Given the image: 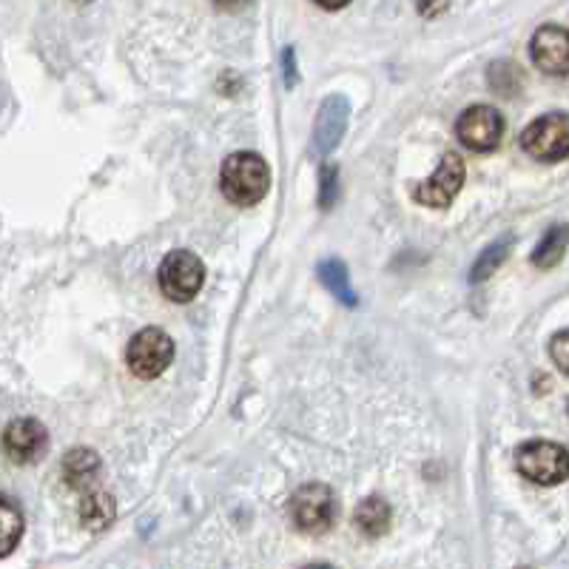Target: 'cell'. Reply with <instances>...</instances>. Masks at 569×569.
<instances>
[{
	"label": "cell",
	"mask_w": 569,
	"mask_h": 569,
	"mask_svg": "<svg viewBox=\"0 0 569 569\" xmlns=\"http://www.w3.org/2000/svg\"><path fill=\"white\" fill-rule=\"evenodd\" d=\"M336 197H339V168L333 163H325L319 171V205L331 208Z\"/></svg>",
	"instance_id": "19"
},
{
	"label": "cell",
	"mask_w": 569,
	"mask_h": 569,
	"mask_svg": "<svg viewBox=\"0 0 569 569\" xmlns=\"http://www.w3.org/2000/svg\"><path fill=\"white\" fill-rule=\"evenodd\" d=\"M530 55L533 63L544 74L552 77H567L569 74V29L547 23L541 26L530 40Z\"/></svg>",
	"instance_id": "9"
},
{
	"label": "cell",
	"mask_w": 569,
	"mask_h": 569,
	"mask_svg": "<svg viewBox=\"0 0 569 569\" xmlns=\"http://www.w3.org/2000/svg\"><path fill=\"white\" fill-rule=\"evenodd\" d=\"M77 3H92V0H77Z\"/></svg>",
	"instance_id": "25"
},
{
	"label": "cell",
	"mask_w": 569,
	"mask_h": 569,
	"mask_svg": "<svg viewBox=\"0 0 569 569\" xmlns=\"http://www.w3.org/2000/svg\"><path fill=\"white\" fill-rule=\"evenodd\" d=\"M336 513H339V504L328 484H319V481L305 484L291 498V518L299 533L325 535L333 527Z\"/></svg>",
	"instance_id": "3"
},
{
	"label": "cell",
	"mask_w": 569,
	"mask_h": 569,
	"mask_svg": "<svg viewBox=\"0 0 569 569\" xmlns=\"http://www.w3.org/2000/svg\"><path fill=\"white\" fill-rule=\"evenodd\" d=\"M350 117V103L345 94H331L322 109L316 114V123H313V146L319 154H328L333 148L339 146V140L345 137Z\"/></svg>",
	"instance_id": "11"
},
{
	"label": "cell",
	"mask_w": 569,
	"mask_h": 569,
	"mask_svg": "<svg viewBox=\"0 0 569 569\" xmlns=\"http://www.w3.org/2000/svg\"><path fill=\"white\" fill-rule=\"evenodd\" d=\"M464 177H467L464 160H461L459 154L447 151V154L441 157L439 171H436L430 180H424V183L416 185L413 197H416V202L427 205V208H447L450 202L459 197Z\"/></svg>",
	"instance_id": "8"
},
{
	"label": "cell",
	"mask_w": 569,
	"mask_h": 569,
	"mask_svg": "<svg viewBox=\"0 0 569 569\" xmlns=\"http://www.w3.org/2000/svg\"><path fill=\"white\" fill-rule=\"evenodd\" d=\"M390 518H393V513H390V504H387L385 498L370 496L356 507L353 527L365 538H382L390 530Z\"/></svg>",
	"instance_id": "12"
},
{
	"label": "cell",
	"mask_w": 569,
	"mask_h": 569,
	"mask_svg": "<svg viewBox=\"0 0 569 569\" xmlns=\"http://www.w3.org/2000/svg\"><path fill=\"white\" fill-rule=\"evenodd\" d=\"M316 274H319V282L331 291L339 302H345L348 308H356V291H353V285H350V276H348V265L342 262V259H322L319 265H316Z\"/></svg>",
	"instance_id": "13"
},
{
	"label": "cell",
	"mask_w": 569,
	"mask_h": 569,
	"mask_svg": "<svg viewBox=\"0 0 569 569\" xmlns=\"http://www.w3.org/2000/svg\"><path fill=\"white\" fill-rule=\"evenodd\" d=\"M510 251H513V237H501L496 239L493 245H487V248L478 254L476 265L470 268V282H473V285H476V282H487V279L507 262Z\"/></svg>",
	"instance_id": "16"
},
{
	"label": "cell",
	"mask_w": 569,
	"mask_h": 569,
	"mask_svg": "<svg viewBox=\"0 0 569 569\" xmlns=\"http://www.w3.org/2000/svg\"><path fill=\"white\" fill-rule=\"evenodd\" d=\"M171 359H174V339L163 328H143L140 333H134L129 350H126L131 373L146 382L163 376Z\"/></svg>",
	"instance_id": "6"
},
{
	"label": "cell",
	"mask_w": 569,
	"mask_h": 569,
	"mask_svg": "<svg viewBox=\"0 0 569 569\" xmlns=\"http://www.w3.org/2000/svg\"><path fill=\"white\" fill-rule=\"evenodd\" d=\"M285 83H288V89L296 83V60H294V46H288L285 49Z\"/></svg>",
	"instance_id": "22"
},
{
	"label": "cell",
	"mask_w": 569,
	"mask_h": 569,
	"mask_svg": "<svg viewBox=\"0 0 569 569\" xmlns=\"http://www.w3.org/2000/svg\"><path fill=\"white\" fill-rule=\"evenodd\" d=\"M313 3H319V6L328 9V12H336V9H345L350 0H313Z\"/></svg>",
	"instance_id": "23"
},
{
	"label": "cell",
	"mask_w": 569,
	"mask_h": 569,
	"mask_svg": "<svg viewBox=\"0 0 569 569\" xmlns=\"http://www.w3.org/2000/svg\"><path fill=\"white\" fill-rule=\"evenodd\" d=\"M114 498L109 493H103V490H94L89 496L83 498V504H80V521H83V527H89V530H106L111 521H114Z\"/></svg>",
	"instance_id": "17"
},
{
	"label": "cell",
	"mask_w": 569,
	"mask_h": 569,
	"mask_svg": "<svg viewBox=\"0 0 569 569\" xmlns=\"http://www.w3.org/2000/svg\"><path fill=\"white\" fill-rule=\"evenodd\" d=\"M567 248H569V225L558 222V225H552L550 231L541 237V242L535 245L533 265L538 271H550V268H555V265L564 259Z\"/></svg>",
	"instance_id": "14"
},
{
	"label": "cell",
	"mask_w": 569,
	"mask_h": 569,
	"mask_svg": "<svg viewBox=\"0 0 569 569\" xmlns=\"http://www.w3.org/2000/svg\"><path fill=\"white\" fill-rule=\"evenodd\" d=\"M3 447L15 464H32L49 447V433L37 419H15L3 433Z\"/></svg>",
	"instance_id": "10"
},
{
	"label": "cell",
	"mask_w": 569,
	"mask_h": 569,
	"mask_svg": "<svg viewBox=\"0 0 569 569\" xmlns=\"http://www.w3.org/2000/svg\"><path fill=\"white\" fill-rule=\"evenodd\" d=\"M515 467L527 481L555 487L569 478V450L555 441H527L515 450Z\"/></svg>",
	"instance_id": "2"
},
{
	"label": "cell",
	"mask_w": 569,
	"mask_h": 569,
	"mask_svg": "<svg viewBox=\"0 0 569 569\" xmlns=\"http://www.w3.org/2000/svg\"><path fill=\"white\" fill-rule=\"evenodd\" d=\"M220 188L225 200L239 208L257 205L271 191V168L254 151H234L220 168Z\"/></svg>",
	"instance_id": "1"
},
{
	"label": "cell",
	"mask_w": 569,
	"mask_h": 569,
	"mask_svg": "<svg viewBox=\"0 0 569 569\" xmlns=\"http://www.w3.org/2000/svg\"><path fill=\"white\" fill-rule=\"evenodd\" d=\"M447 3L450 0H416V9H419L422 18H439L441 12L447 9Z\"/></svg>",
	"instance_id": "21"
},
{
	"label": "cell",
	"mask_w": 569,
	"mask_h": 569,
	"mask_svg": "<svg viewBox=\"0 0 569 569\" xmlns=\"http://www.w3.org/2000/svg\"><path fill=\"white\" fill-rule=\"evenodd\" d=\"M222 9H239L242 3H248V0H217Z\"/></svg>",
	"instance_id": "24"
},
{
	"label": "cell",
	"mask_w": 569,
	"mask_h": 569,
	"mask_svg": "<svg viewBox=\"0 0 569 569\" xmlns=\"http://www.w3.org/2000/svg\"><path fill=\"white\" fill-rule=\"evenodd\" d=\"M157 279H160V291L166 294V299L183 305V302H191L194 296L202 291V282H205V265L197 254L191 251H171L160 271H157Z\"/></svg>",
	"instance_id": "5"
},
{
	"label": "cell",
	"mask_w": 569,
	"mask_h": 569,
	"mask_svg": "<svg viewBox=\"0 0 569 569\" xmlns=\"http://www.w3.org/2000/svg\"><path fill=\"white\" fill-rule=\"evenodd\" d=\"M550 356L555 362V368L561 370L564 376H569V331H561L552 336Z\"/></svg>",
	"instance_id": "20"
},
{
	"label": "cell",
	"mask_w": 569,
	"mask_h": 569,
	"mask_svg": "<svg viewBox=\"0 0 569 569\" xmlns=\"http://www.w3.org/2000/svg\"><path fill=\"white\" fill-rule=\"evenodd\" d=\"M456 137L467 151L487 154L501 143L504 137V114L493 106H470L461 111L459 123H456Z\"/></svg>",
	"instance_id": "7"
},
{
	"label": "cell",
	"mask_w": 569,
	"mask_h": 569,
	"mask_svg": "<svg viewBox=\"0 0 569 569\" xmlns=\"http://www.w3.org/2000/svg\"><path fill=\"white\" fill-rule=\"evenodd\" d=\"M97 473H100V456L89 447H74L63 459V478L69 481V487H89Z\"/></svg>",
	"instance_id": "15"
},
{
	"label": "cell",
	"mask_w": 569,
	"mask_h": 569,
	"mask_svg": "<svg viewBox=\"0 0 569 569\" xmlns=\"http://www.w3.org/2000/svg\"><path fill=\"white\" fill-rule=\"evenodd\" d=\"M521 148L538 163H558L569 157V114L552 111L533 120L521 134Z\"/></svg>",
	"instance_id": "4"
},
{
	"label": "cell",
	"mask_w": 569,
	"mask_h": 569,
	"mask_svg": "<svg viewBox=\"0 0 569 569\" xmlns=\"http://www.w3.org/2000/svg\"><path fill=\"white\" fill-rule=\"evenodd\" d=\"M20 535H23V513L20 507H15L12 498H0V555H9V552L18 547Z\"/></svg>",
	"instance_id": "18"
}]
</instances>
